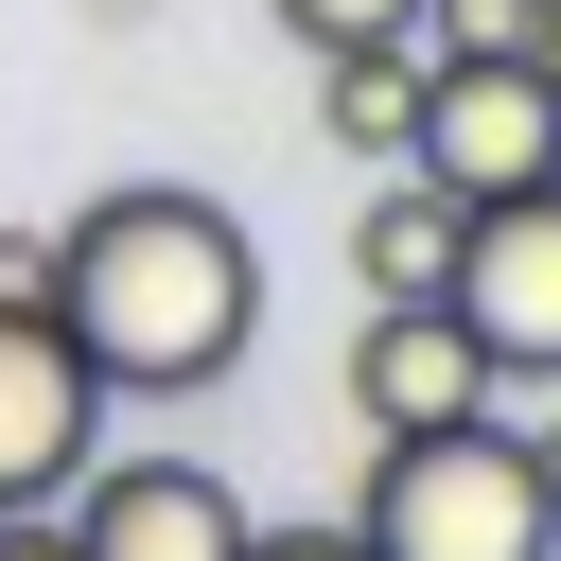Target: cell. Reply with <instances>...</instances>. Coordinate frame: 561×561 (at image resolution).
<instances>
[{"label":"cell","instance_id":"cell-8","mask_svg":"<svg viewBox=\"0 0 561 561\" xmlns=\"http://www.w3.org/2000/svg\"><path fill=\"white\" fill-rule=\"evenodd\" d=\"M351 280H368V298H438V280H456V193H438L421 158H386V193L351 210Z\"/></svg>","mask_w":561,"mask_h":561},{"label":"cell","instance_id":"cell-7","mask_svg":"<svg viewBox=\"0 0 561 561\" xmlns=\"http://www.w3.org/2000/svg\"><path fill=\"white\" fill-rule=\"evenodd\" d=\"M491 403V351L456 333V298H368L351 333V421L368 438H421V421H473Z\"/></svg>","mask_w":561,"mask_h":561},{"label":"cell","instance_id":"cell-10","mask_svg":"<svg viewBox=\"0 0 561 561\" xmlns=\"http://www.w3.org/2000/svg\"><path fill=\"white\" fill-rule=\"evenodd\" d=\"M421 53H543V0H421Z\"/></svg>","mask_w":561,"mask_h":561},{"label":"cell","instance_id":"cell-2","mask_svg":"<svg viewBox=\"0 0 561 561\" xmlns=\"http://www.w3.org/2000/svg\"><path fill=\"white\" fill-rule=\"evenodd\" d=\"M368 561H561V456L543 421H421V438H368V508H351Z\"/></svg>","mask_w":561,"mask_h":561},{"label":"cell","instance_id":"cell-3","mask_svg":"<svg viewBox=\"0 0 561 561\" xmlns=\"http://www.w3.org/2000/svg\"><path fill=\"white\" fill-rule=\"evenodd\" d=\"M403 158H421L456 210L543 193V175H561V70H543V53H421V123H403Z\"/></svg>","mask_w":561,"mask_h":561},{"label":"cell","instance_id":"cell-12","mask_svg":"<svg viewBox=\"0 0 561 561\" xmlns=\"http://www.w3.org/2000/svg\"><path fill=\"white\" fill-rule=\"evenodd\" d=\"M0 316H53V228H0Z\"/></svg>","mask_w":561,"mask_h":561},{"label":"cell","instance_id":"cell-6","mask_svg":"<svg viewBox=\"0 0 561 561\" xmlns=\"http://www.w3.org/2000/svg\"><path fill=\"white\" fill-rule=\"evenodd\" d=\"M105 456V386L53 316H0V508H53L70 473Z\"/></svg>","mask_w":561,"mask_h":561},{"label":"cell","instance_id":"cell-14","mask_svg":"<svg viewBox=\"0 0 561 561\" xmlns=\"http://www.w3.org/2000/svg\"><path fill=\"white\" fill-rule=\"evenodd\" d=\"M0 561H70V526L53 508H0Z\"/></svg>","mask_w":561,"mask_h":561},{"label":"cell","instance_id":"cell-13","mask_svg":"<svg viewBox=\"0 0 561 561\" xmlns=\"http://www.w3.org/2000/svg\"><path fill=\"white\" fill-rule=\"evenodd\" d=\"M245 561H368L351 526H245Z\"/></svg>","mask_w":561,"mask_h":561},{"label":"cell","instance_id":"cell-1","mask_svg":"<svg viewBox=\"0 0 561 561\" xmlns=\"http://www.w3.org/2000/svg\"><path fill=\"white\" fill-rule=\"evenodd\" d=\"M53 333L88 351L105 403H193V386H228L245 333H263V245H245V210L193 193V175L88 193V210L53 228Z\"/></svg>","mask_w":561,"mask_h":561},{"label":"cell","instance_id":"cell-4","mask_svg":"<svg viewBox=\"0 0 561 561\" xmlns=\"http://www.w3.org/2000/svg\"><path fill=\"white\" fill-rule=\"evenodd\" d=\"M456 333L491 351V386H561V175L543 193H491L456 210Z\"/></svg>","mask_w":561,"mask_h":561},{"label":"cell","instance_id":"cell-11","mask_svg":"<svg viewBox=\"0 0 561 561\" xmlns=\"http://www.w3.org/2000/svg\"><path fill=\"white\" fill-rule=\"evenodd\" d=\"M263 18H280L298 53H368V35H403L421 0H263Z\"/></svg>","mask_w":561,"mask_h":561},{"label":"cell","instance_id":"cell-5","mask_svg":"<svg viewBox=\"0 0 561 561\" xmlns=\"http://www.w3.org/2000/svg\"><path fill=\"white\" fill-rule=\"evenodd\" d=\"M53 526H70V561H245V491L210 456H158V438L88 456L53 491Z\"/></svg>","mask_w":561,"mask_h":561},{"label":"cell","instance_id":"cell-9","mask_svg":"<svg viewBox=\"0 0 561 561\" xmlns=\"http://www.w3.org/2000/svg\"><path fill=\"white\" fill-rule=\"evenodd\" d=\"M316 123H333V158H403V123H421V35L316 53Z\"/></svg>","mask_w":561,"mask_h":561}]
</instances>
